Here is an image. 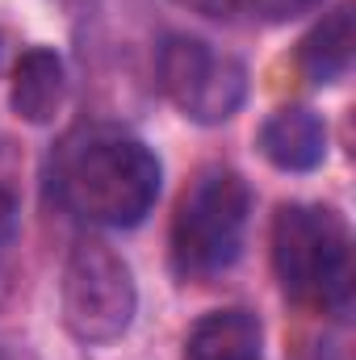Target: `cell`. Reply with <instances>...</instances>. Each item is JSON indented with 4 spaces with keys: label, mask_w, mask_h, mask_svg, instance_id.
I'll return each mask as SVG.
<instances>
[{
    "label": "cell",
    "mask_w": 356,
    "mask_h": 360,
    "mask_svg": "<svg viewBox=\"0 0 356 360\" xmlns=\"http://www.w3.org/2000/svg\"><path fill=\"white\" fill-rule=\"evenodd\" d=\"M51 188L72 218L105 231H130L155 210L164 164L139 134L109 122H84L55 147Z\"/></svg>",
    "instance_id": "6da1fadb"
},
{
    "label": "cell",
    "mask_w": 356,
    "mask_h": 360,
    "mask_svg": "<svg viewBox=\"0 0 356 360\" xmlns=\"http://www.w3.org/2000/svg\"><path fill=\"white\" fill-rule=\"evenodd\" d=\"M268 256L281 293L306 310L344 314L352 302V231L336 205L285 201L272 214Z\"/></svg>",
    "instance_id": "7a4b0ae2"
},
{
    "label": "cell",
    "mask_w": 356,
    "mask_h": 360,
    "mask_svg": "<svg viewBox=\"0 0 356 360\" xmlns=\"http://www.w3.org/2000/svg\"><path fill=\"white\" fill-rule=\"evenodd\" d=\"M252 205V184L227 164H210L184 184L168 231V256L180 281H210L243 256Z\"/></svg>",
    "instance_id": "3957f363"
},
{
    "label": "cell",
    "mask_w": 356,
    "mask_h": 360,
    "mask_svg": "<svg viewBox=\"0 0 356 360\" xmlns=\"http://www.w3.org/2000/svg\"><path fill=\"white\" fill-rule=\"evenodd\" d=\"M59 314H63V331L76 344L84 348L117 344L139 314V285L126 256L96 235L76 239V248L63 260Z\"/></svg>",
    "instance_id": "277c9868"
},
{
    "label": "cell",
    "mask_w": 356,
    "mask_h": 360,
    "mask_svg": "<svg viewBox=\"0 0 356 360\" xmlns=\"http://www.w3.org/2000/svg\"><path fill=\"white\" fill-rule=\"evenodd\" d=\"M155 84L184 122L222 126L243 109L252 76L231 51H218L193 34H168L155 59Z\"/></svg>",
    "instance_id": "5b68a950"
},
{
    "label": "cell",
    "mask_w": 356,
    "mask_h": 360,
    "mask_svg": "<svg viewBox=\"0 0 356 360\" xmlns=\"http://www.w3.org/2000/svg\"><path fill=\"white\" fill-rule=\"evenodd\" d=\"M327 147H331L327 122L310 105H281L256 130L260 160L268 168H276V172H289V176H306V172L323 168L327 164Z\"/></svg>",
    "instance_id": "8992f818"
},
{
    "label": "cell",
    "mask_w": 356,
    "mask_h": 360,
    "mask_svg": "<svg viewBox=\"0 0 356 360\" xmlns=\"http://www.w3.org/2000/svg\"><path fill=\"white\" fill-rule=\"evenodd\" d=\"M68 63L55 46H25L8 76V109L25 126H51L68 105Z\"/></svg>",
    "instance_id": "52a82bcc"
},
{
    "label": "cell",
    "mask_w": 356,
    "mask_h": 360,
    "mask_svg": "<svg viewBox=\"0 0 356 360\" xmlns=\"http://www.w3.org/2000/svg\"><path fill=\"white\" fill-rule=\"evenodd\" d=\"M352 59H356V13L352 0H340L298 42V72L314 89H331L352 72Z\"/></svg>",
    "instance_id": "ba28073f"
},
{
    "label": "cell",
    "mask_w": 356,
    "mask_h": 360,
    "mask_svg": "<svg viewBox=\"0 0 356 360\" xmlns=\"http://www.w3.org/2000/svg\"><path fill=\"white\" fill-rule=\"evenodd\" d=\"M265 323L248 306L201 314L184 335V360H260Z\"/></svg>",
    "instance_id": "9c48e42d"
},
{
    "label": "cell",
    "mask_w": 356,
    "mask_h": 360,
    "mask_svg": "<svg viewBox=\"0 0 356 360\" xmlns=\"http://www.w3.org/2000/svg\"><path fill=\"white\" fill-rule=\"evenodd\" d=\"M314 8H323V0H235L231 17H243L252 25H289Z\"/></svg>",
    "instance_id": "30bf717a"
},
{
    "label": "cell",
    "mask_w": 356,
    "mask_h": 360,
    "mask_svg": "<svg viewBox=\"0 0 356 360\" xmlns=\"http://www.w3.org/2000/svg\"><path fill=\"white\" fill-rule=\"evenodd\" d=\"M17 222H21V205H17L13 188L0 184V252H13V243H17Z\"/></svg>",
    "instance_id": "8fae6325"
},
{
    "label": "cell",
    "mask_w": 356,
    "mask_h": 360,
    "mask_svg": "<svg viewBox=\"0 0 356 360\" xmlns=\"http://www.w3.org/2000/svg\"><path fill=\"white\" fill-rule=\"evenodd\" d=\"M193 13H205V17H231L235 13V0H177Z\"/></svg>",
    "instance_id": "7c38bea8"
},
{
    "label": "cell",
    "mask_w": 356,
    "mask_h": 360,
    "mask_svg": "<svg viewBox=\"0 0 356 360\" xmlns=\"http://www.w3.org/2000/svg\"><path fill=\"white\" fill-rule=\"evenodd\" d=\"M0 59H4V30H0Z\"/></svg>",
    "instance_id": "4fadbf2b"
}]
</instances>
